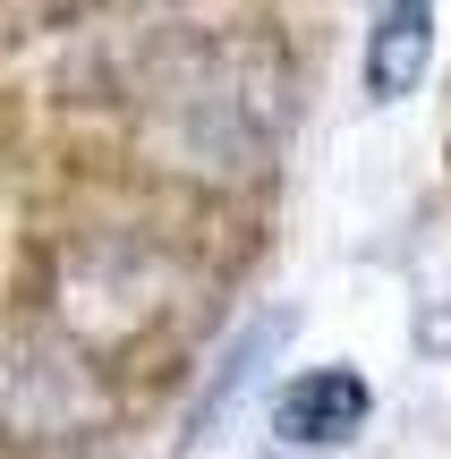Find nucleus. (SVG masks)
Segmentation results:
<instances>
[{
    "instance_id": "1",
    "label": "nucleus",
    "mask_w": 451,
    "mask_h": 459,
    "mask_svg": "<svg viewBox=\"0 0 451 459\" xmlns=\"http://www.w3.org/2000/svg\"><path fill=\"white\" fill-rule=\"evenodd\" d=\"M128 94L145 102V136L204 179H247L290 136V68L256 34H162Z\"/></svg>"
},
{
    "instance_id": "2",
    "label": "nucleus",
    "mask_w": 451,
    "mask_h": 459,
    "mask_svg": "<svg viewBox=\"0 0 451 459\" xmlns=\"http://www.w3.org/2000/svg\"><path fill=\"white\" fill-rule=\"evenodd\" d=\"M179 298H187V273L145 238H85L60 264V315H68V341L77 349L136 341V332L170 324Z\"/></svg>"
},
{
    "instance_id": "3",
    "label": "nucleus",
    "mask_w": 451,
    "mask_h": 459,
    "mask_svg": "<svg viewBox=\"0 0 451 459\" xmlns=\"http://www.w3.org/2000/svg\"><path fill=\"white\" fill-rule=\"evenodd\" d=\"M111 417V383L68 332H9L0 341V434L9 443H68Z\"/></svg>"
},
{
    "instance_id": "4",
    "label": "nucleus",
    "mask_w": 451,
    "mask_h": 459,
    "mask_svg": "<svg viewBox=\"0 0 451 459\" xmlns=\"http://www.w3.org/2000/svg\"><path fill=\"white\" fill-rule=\"evenodd\" d=\"M273 426H282L290 443H350V434L367 426V383H358L350 366H316V375L282 383Z\"/></svg>"
},
{
    "instance_id": "5",
    "label": "nucleus",
    "mask_w": 451,
    "mask_h": 459,
    "mask_svg": "<svg viewBox=\"0 0 451 459\" xmlns=\"http://www.w3.org/2000/svg\"><path fill=\"white\" fill-rule=\"evenodd\" d=\"M426 43H435V0H384L375 43H367V94L401 102L409 85L426 77Z\"/></svg>"
},
{
    "instance_id": "6",
    "label": "nucleus",
    "mask_w": 451,
    "mask_h": 459,
    "mask_svg": "<svg viewBox=\"0 0 451 459\" xmlns=\"http://www.w3.org/2000/svg\"><path fill=\"white\" fill-rule=\"evenodd\" d=\"M9 17H51V9H77V0H0Z\"/></svg>"
}]
</instances>
